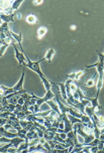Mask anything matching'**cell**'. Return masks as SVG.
<instances>
[{
  "mask_svg": "<svg viewBox=\"0 0 104 153\" xmlns=\"http://www.w3.org/2000/svg\"><path fill=\"white\" fill-rule=\"evenodd\" d=\"M9 46H10L9 43H5V44H2V46H1V47H0V58L3 56V54H4V53H5L6 48H7Z\"/></svg>",
  "mask_w": 104,
  "mask_h": 153,
  "instance_id": "obj_20",
  "label": "cell"
},
{
  "mask_svg": "<svg viewBox=\"0 0 104 153\" xmlns=\"http://www.w3.org/2000/svg\"><path fill=\"white\" fill-rule=\"evenodd\" d=\"M1 46H2V44H1V43H0V47H1Z\"/></svg>",
  "mask_w": 104,
  "mask_h": 153,
  "instance_id": "obj_38",
  "label": "cell"
},
{
  "mask_svg": "<svg viewBox=\"0 0 104 153\" xmlns=\"http://www.w3.org/2000/svg\"><path fill=\"white\" fill-rule=\"evenodd\" d=\"M100 132H101V134H104V125L101 127V129H100Z\"/></svg>",
  "mask_w": 104,
  "mask_h": 153,
  "instance_id": "obj_35",
  "label": "cell"
},
{
  "mask_svg": "<svg viewBox=\"0 0 104 153\" xmlns=\"http://www.w3.org/2000/svg\"><path fill=\"white\" fill-rule=\"evenodd\" d=\"M30 141L27 140V138L25 139V141L23 142V143H21L20 145H19V147L17 148V153L18 152H21V151H23V150H25V149H28L30 148Z\"/></svg>",
  "mask_w": 104,
  "mask_h": 153,
  "instance_id": "obj_14",
  "label": "cell"
},
{
  "mask_svg": "<svg viewBox=\"0 0 104 153\" xmlns=\"http://www.w3.org/2000/svg\"><path fill=\"white\" fill-rule=\"evenodd\" d=\"M56 97V95L54 94L52 90H50V91H47L45 93V97H43V98H37V103H36V105H34V114H37L39 112V109H41V106L44 104V103H47L48 101H50V100H53L54 98Z\"/></svg>",
  "mask_w": 104,
  "mask_h": 153,
  "instance_id": "obj_1",
  "label": "cell"
},
{
  "mask_svg": "<svg viewBox=\"0 0 104 153\" xmlns=\"http://www.w3.org/2000/svg\"><path fill=\"white\" fill-rule=\"evenodd\" d=\"M94 78H95V76L93 75V76H92L91 79H89V80L85 83V86H86L87 88H89V89H93L94 87H96V84L94 83Z\"/></svg>",
  "mask_w": 104,
  "mask_h": 153,
  "instance_id": "obj_17",
  "label": "cell"
},
{
  "mask_svg": "<svg viewBox=\"0 0 104 153\" xmlns=\"http://www.w3.org/2000/svg\"><path fill=\"white\" fill-rule=\"evenodd\" d=\"M43 61H45V59H42V60H39V61H31L30 59H28V56H26V66H25V67L30 69L31 71H33V72H36L37 75L39 76V78H42V76H44V74H43V72H42V69H41L39 63Z\"/></svg>",
  "mask_w": 104,
  "mask_h": 153,
  "instance_id": "obj_2",
  "label": "cell"
},
{
  "mask_svg": "<svg viewBox=\"0 0 104 153\" xmlns=\"http://www.w3.org/2000/svg\"><path fill=\"white\" fill-rule=\"evenodd\" d=\"M84 71L81 69V71H79V72H76V78H75V81H79L80 79L82 78V76L84 75Z\"/></svg>",
  "mask_w": 104,
  "mask_h": 153,
  "instance_id": "obj_21",
  "label": "cell"
},
{
  "mask_svg": "<svg viewBox=\"0 0 104 153\" xmlns=\"http://www.w3.org/2000/svg\"><path fill=\"white\" fill-rule=\"evenodd\" d=\"M47 31H48V28H47V27H45V26H41V27L38 28V30H37V39L41 40V39L47 34Z\"/></svg>",
  "mask_w": 104,
  "mask_h": 153,
  "instance_id": "obj_10",
  "label": "cell"
},
{
  "mask_svg": "<svg viewBox=\"0 0 104 153\" xmlns=\"http://www.w3.org/2000/svg\"><path fill=\"white\" fill-rule=\"evenodd\" d=\"M68 119L70 120V122H71V124H72V126H73L74 124H76V123H82L81 119L76 118V117H74V116H72V115H70V114H68Z\"/></svg>",
  "mask_w": 104,
  "mask_h": 153,
  "instance_id": "obj_19",
  "label": "cell"
},
{
  "mask_svg": "<svg viewBox=\"0 0 104 153\" xmlns=\"http://www.w3.org/2000/svg\"><path fill=\"white\" fill-rule=\"evenodd\" d=\"M24 102H25V101H24V99L22 98V96H20V97L18 98L17 104H18V105H20V106H23V105H24Z\"/></svg>",
  "mask_w": 104,
  "mask_h": 153,
  "instance_id": "obj_26",
  "label": "cell"
},
{
  "mask_svg": "<svg viewBox=\"0 0 104 153\" xmlns=\"http://www.w3.org/2000/svg\"><path fill=\"white\" fill-rule=\"evenodd\" d=\"M59 134H60V137L62 138V139H64V140L67 139V133H64L63 132V133H59Z\"/></svg>",
  "mask_w": 104,
  "mask_h": 153,
  "instance_id": "obj_30",
  "label": "cell"
},
{
  "mask_svg": "<svg viewBox=\"0 0 104 153\" xmlns=\"http://www.w3.org/2000/svg\"><path fill=\"white\" fill-rule=\"evenodd\" d=\"M72 94V96L74 97L76 100H79V94H78V92L76 91V92H73V93H71Z\"/></svg>",
  "mask_w": 104,
  "mask_h": 153,
  "instance_id": "obj_28",
  "label": "cell"
},
{
  "mask_svg": "<svg viewBox=\"0 0 104 153\" xmlns=\"http://www.w3.org/2000/svg\"><path fill=\"white\" fill-rule=\"evenodd\" d=\"M79 87L77 86V85L74 83V81L71 83V85H70V91H71V93H73V92H76L77 91V89H78Z\"/></svg>",
  "mask_w": 104,
  "mask_h": 153,
  "instance_id": "obj_23",
  "label": "cell"
},
{
  "mask_svg": "<svg viewBox=\"0 0 104 153\" xmlns=\"http://www.w3.org/2000/svg\"><path fill=\"white\" fill-rule=\"evenodd\" d=\"M47 104L51 107V110H53V111H55V112H57L58 114L61 115V112H60L59 106H58L57 102H55L54 100H50V101H48V102H47Z\"/></svg>",
  "mask_w": 104,
  "mask_h": 153,
  "instance_id": "obj_8",
  "label": "cell"
},
{
  "mask_svg": "<svg viewBox=\"0 0 104 153\" xmlns=\"http://www.w3.org/2000/svg\"><path fill=\"white\" fill-rule=\"evenodd\" d=\"M24 76H25V72L23 71L22 74H21V78H20V80L17 82V84L15 85L14 87L12 88V90H13V92H18V91H21L23 90V82H24Z\"/></svg>",
  "mask_w": 104,
  "mask_h": 153,
  "instance_id": "obj_4",
  "label": "cell"
},
{
  "mask_svg": "<svg viewBox=\"0 0 104 153\" xmlns=\"http://www.w3.org/2000/svg\"><path fill=\"white\" fill-rule=\"evenodd\" d=\"M16 14V12H14L13 14H5V13H1L0 14V19L3 21V22L9 23L11 21L14 20V15Z\"/></svg>",
  "mask_w": 104,
  "mask_h": 153,
  "instance_id": "obj_5",
  "label": "cell"
},
{
  "mask_svg": "<svg viewBox=\"0 0 104 153\" xmlns=\"http://www.w3.org/2000/svg\"><path fill=\"white\" fill-rule=\"evenodd\" d=\"M43 145H44V147H45V150H48V151H49V153L52 151V148H51V146H50V144H49V142H48V141H45Z\"/></svg>",
  "mask_w": 104,
  "mask_h": 153,
  "instance_id": "obj_24",
  "label": "cell"
},
{
  "mask_svg": "<svg viewBox=\"0 0 104 153\" xmlns=\"http://www.w3.org/2000/svg\"><path fill=\"white\" fill-rule=\"evenodd\" d=\"M55 53H56V50L54 49V48H50V49H48V52L45 53V61H48L49 62H51L53 60V56L55 55Z\"/></svg>",
  "mask_w": 104,
  "mask_h": 153,
  "instance_id": "obj_9",
  "label": "cell"
},
{
  "mask_svg": "<svg viewBox=\"0 0 104 153\" xmlns=\"http://www.w3.org/2000/svg\"><path fill=\"white\" fill-rule=\"evenodd\" d=\"M12 46L14 47V50H15V58H16V60L18 61V65L19 66H26V55L23 54V53H20L19 50H18V48H17V46L15 43L12 44Z\"/></svg>",
  "mask_w": 104,
  "mask_h": 153,
  "instance_id": "obj_3",
  "label": "cell"
},
{
  "mask_svg": "<svg viewBox=\"0 0 104 153\" xmlns=\"http://www.w3.org/2000/svg\"><path fill=\"white\" fill-rule=\"evenodd\" d=\"M98 152H99V153H104V148H103V149H101V150H99Z\"/></svg>",
  "mask_w": 104,
  "mask_h": 153,
  "instance_id": "obj_36",
  "label": "cell"
},
{
  "mask_svg": "<svg viewBox=\"0 0 104 153\" xmlns=\"http://www.w3.org/2000/svg\"><path fill=\"white\" fill-rule=\"evenodd\" d=\"M98 153H99V152H98Z\"/></svg>",
  "mask_w": 104,
  "mask_h": 153,
  "instance_id": "obj_39",
  "label": "cell"
},
{
  "mask_svg": "<svg viewBox=\"0 0 104 153\" xmlns=\"http://www.w3.org/2000/svg\"><path fill=\"white\" fill-rule=\"evenodd\" d=\"M94 139H95V137H94V135H93V134L87 135V137L84 138V142H83V145H84V147L88 145L90 142H92V141H93Z\"/></svg>",
  "mask_w": 104,
  "mask_h": 153,
  "instance_id": "obj_18",
  "label": "cell"
},
{
  "mask_svg": "<svg viewBox=\"0 0 104 153\" xmlns=\"http://www.w3.org/2000/svg\"><path fill=\"white\" fill-rule=\"evenodd\" d=\"M22 0H16V1H13L12 2V6H11V9H12V12H17V9L19 8V6L22 4Z\"/></svg>",
  "mask_w": 104,
  "mask_h": 153,
  "instance_id": "obj_15",
  "label": "cell"
},
{
  "mask_svg": "<svg viewBox=\"0 0 104 153\" xmlns=\"http://www.w3.org/2000/svg\"><path fill=\"white\" fill-rule=\"evenodd\" d=\"M7 124V119L5 118H0V127H4V125Z\"/></svg>",
  "mask_w": 104,
  "mask_h": 153,
  "instance_id": "obj_25",
  "label": "cell"
},
{
  "mask_svg": "<svg viewBox=\"0 0 104 153\" xmlns=\"http://www.w3.org/2000/svg\"><path fill=\"white\" fill-rule=\"evenodd\" d=\"M11 36L19 46H21V41H22V34H21V32L20 33H14V32L11 31Z\"/></svg>",
  "mask_w": 104,
  "mask_h": 153,
  "instance_id": "obj_12",
  "label": "cell"
},
{
  "mask_svg": "<svg viewBox=\"0 0 104 153\" xmlns=\"http://www.w3.org/2000/svg\"><path fill=\"white\" fill-rule=\"evenodd\" d=\"M25 140L24 139H22V138H20V137H14V138H12L11 139V147H13V148H18L19 147V145L21 144V143H23Z\"/></svg>",
  "mask_w": 104,
  "mask_h": 153,
  "instance_id": "obj_7",
  "label": "cell"
},
{
  "mask_svg": "<svg viewBox=\"0 0 104 153\" xmlns=\"http://www.w3.org/2000/svg\"><path fill=\"white\" fill-rule=\"evenodd\" d=\"M26 22L30 23V24H34L37 22V18L34 14H30V15L26 16Z\"/></svg>",
  "mask_w": 104,
  "mask_h": 153,
  "instance_id": "obj_16",
  "label": "cell"
},
{
  "mask_svg": "<svg viewBox=\"0 0 104 153\" xmlns=\"http://www.w3.org/2000/svg\"><path fill=\"white\" fill-rule=\"evenodd\" d=\"M99 140H100V141H102V142H104V134H100V136H99Z\"/></svg>",
  "mask_w": 104,
  "mask_h": 153,
  "instance_id": "obj_33",
  "label": "cell"
},
{
  "mask_svg": "<svg viewBox=\"0 0 104 153\" xmlns=\"http://www.w3.org/2000/svg\"><path fill=\"white\" fill-rule=\"evenodd\" d=\"M42 3H43L42 0H41V1H33V4H34V5H41Z\"/></svg>",
  "mask_w": 104,
  "mask_h": 153,
  "instance_id": "obj_32",
  "label": "cell"
},
{
  "mask_svg": "<svg viewBox=\"0 0 104 153\" xmlns=\"http://www.w3.org/2000/svg\"><path fill=\"white\" fill-rule=\"evenodd\" d=\"M2 23H3V21H2V20H1V19H0V25H1V24H2Z\"/></svg>",
  "mask_w": 104,
  "mask_h": 153,
  "instance_id": "obj_37",
  "label": "cell"
},
{
  "mask_svg": "<svg viewBox=\"0 0 104 153\" xmlns=\"http://www.w3.org/2000/svg\"><path fill=\"white\" fill-rule=\"evenodd\" d=\"M57 85L59 86V92H60V94H61V96H62V98L65 100V101H67L68 94H67V91H66L65 84H64V83H58Z\"/></svg>",
  "mask_w": 104,
  "mask_h": 153,
  "instance_id": "obj_6",
  "label": "cell"
},
{
  "mask_svg": "<svg viewBox=\"0 0 104 153\" xmlns=\"http://www.w3.org/2000/svg\"><path fill=\"white\" fill-rule=\"evenodd\" d=\"M15 15L17 16V18H18V19H21V18H22V15H21V13H18V12H16V14H15Z\"/></svg>",
  "mask_w": 104,
  "mask_h": 153,
  "instance_id": "obj_34",
  "label": "cell"
},
{
  "mask_svg": "<svg viewBox=\"0 0 104 153\" xmlns=\"http://www.w3.org/2000/svg\"><path fill=\"white\" fill-rule=\"evenodd\" d=\"M81 122L83 123V124H85V123H89V122H91V119H90L87 115H83V116L81 117Z\"/></svg>",
  "mask_w": 104,
  "mask_h": 153,
  "instance_id": "obj_22",
  "label": "cell"
},
{
  "mask_svg": "<svg viewBox=\"0 0 104 153\" xmlns=\"http://www.w3.org/2000/svg\"><path fill=\"white\" fill-rule=\"evenodd\" d=\"M4 128L6 129V130H11V129H13V127H12V125H10V124H6V125H4Z\"/></svg>",
  "mask_w": 104,
  "mask_h": 153,
  "instance_id": "obj_29",
  "label": "cell"
},
{
  "mask_svg": "<svg viewBox=\"0 0 104 153\" xmlns=\"http://www.w3.org/2000/svg\"><path fill=\"white\" fill-rule=\"evenodd\" d=\"M28 111H30L32 114H34V106H28Z\"/></svg>",
  "mask_w": 104,
  "mask_h": 153,
  "instance_id": "obj_31",
  "label": "cell"
},
{
  "mask_svg": "<svg viewBox=\"0 0 104 153\" xmlns=\"http://www.w3.org/2000/svg\"><path fill=\"white\" fill-rule=\"evenodd\" d=\"M67 76H68V79L75 81V78H76V72H73V73H71L70 75H67Z\"/></svg>",
  "mask_w": 104,
  "mask_h": 153,
  "instance_id": "obj_27",
  "label": "cell"
},
{
  "mask_svg": "<svg viewBox=\"0 0 104 153\" xmlns=\"http://www.w3.org/2000/svg\"><path fill=\"white\" fill-rule=\"evenodd\" d=\"M41 80H42V82H43V84H44V86H45V89L47 90V91H50L51 89H52V83L45 78V76H42L41 78Z\"/></svg>",
  "mask_w": 104,
  "mask_h": 153,
  "instance_id": "obj_13",
  "label": "cell"
},
{
  "mask_svg": "<svg viewBox=\"0 0 104 153\" xmlns=\"http://www.w3.org/2000/svg\"><path fill=\"white\" fill-rule=\"evenodd\" d=\"M55 132H52V131H49L47 129L45 133H44V137L45 138V141H51V140H54V138H55Z\"/></svg>",
  "mask_w": 104,
  "mask_h": 153,
  "instance_id": "obj_11",
  "label": "cell"
}]
</instances>
